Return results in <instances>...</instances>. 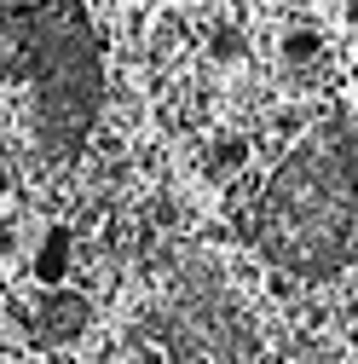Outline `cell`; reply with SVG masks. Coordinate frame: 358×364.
I'll return each instance as SVG.
<instances>
[{
	"label": "cell",
	"mask_w": 358,
	"mask_h": 364,
	"mask_svg": "<svg viewBox=\"0 0 358 364\" xmlns=\"http://www.w3.org/2000/svg\"><path fill=\"white\" fill-rule=\"evenodd\" d=\"M23 87L29 139L53 162L75 156L104 105L87 0H0V93Z\"/></svg>",
	"instance_id": "1"
},
{
	"label": "cell",
	"mask_w": 358,
	"mask_h": 364,
	"mask_svg": "<svg viewBox=\"0 0 358 364\" xmlns=\"http://www.w3.org/2000/svg\"><path fill=\"white\" fill-rule=\"evenodd\" d=\"M254 237L266 260L289 272H335L352 249V127L347 116L300 139L266 179L254 208Z\"/></svg>",
	"instance_id": "2"
},
{
	"label": "cell",
	"mask_w": 358,
	"mask_h": 364,
	"mask_svg": "<svg viewBox=\"0 0 358 364\" xmlns=\"http://www.w3.org/2000/svg\"><path fill=\"white\" fill-rule=\"evenodd\" d=\"M70 266H75V237H70V225H47L40 243H35V255H29V278H35L40 289H64Z\"/></svg>",
	"instance_id": "3"
},
{
	"label": "cell",
	"mask_w": 358,
	"mask_h": 364,
	"mask_svg": "<svg viewBox=\"0 0 358 364\" xmlns=\"http://www.w3.org/2000/svg\"><path fill=\"white\" fill-rule=\"evenodd\" d=\"M35 324H40V336H47V341H70V336L87 324V306L70 301L64 289H47V295H40V306H35Z\"/></svg>",
	"instance_id": "4"
},
{
	"label": "cell",
	"mask_w": 358,
	"mask_h": 364,
	"mask_svg": "<svg viewBox=\"0 0 358 364\" xmlns=\"http://www.w3.org/2000/svg\"><path fill=\"white\" fill-rule=\"evenodd\" d=\"M243 162H249V139H243V133H226V139L208 145V173L214 179H232Z\"/></svg>",
	"instance_id": "5"
},
{
	"label": "cell",
	"mask_w": 358,
	"mask_h": 364,
	"mask_svg": "<svg viewBox=\"0 0 358 364\" xmlns=\"http://www.w3.org/2000/svg\"><path fill=\"white\" fill-rule=\"evenodd\" d=\"M318 53H324V35H318V29H289V35H283V58H289V64H312Z\"/></svg>",
	"instance_id": "6"
},
{
	"label": "cell",
	"mask_w": 358,
	"mask_h": 364,
	"mask_svg": "<svg viewBox=\"0 0 358 364\" xmlns=\"http://www.w3.org/2000/svg\"><path fill=\"white\" fill-rule=\"evenodd\" d=\"M208 53H214V58H237V35H232V29H219V35L208 41Z\"/></svg>",
	"instance_id": "7"
},
{
	"label": "cell",
	"mask_w": 358,
	"mask_h": 364,
	"mask_svg": "<svg viewBox=\"0 0 358 364\" xmlns=\"http://www.w3.org/2000/svg\"><path fill=\"white\" fill-rule=\"evenodd\" d=\"M6 255H18V225L0 220V260H6Z\"/></svg>",
	"instance_id": "8"
},
{
	"label": "cell",
	"mask_w": 358,
	"mask_h": 364,
	"mask_svg": "<svg viewBox=\"0 0 358 364\" xmlns=\"http://www.w3.org/2000/svg\"><path fill=\"white\" fill-rule=\"evenodd\" d=\"M6 191H12V168L0 162V197H6Z\"/></svg>",
	"instance_id": "9"
},
{
	"label": "cell",
	"mask_w": 358,
	"mask_h": 364,
	"mask_svg": "<svg viewBox=\"0 0 358 364\" xmlns=\"http://www.w3.org/2000/svg\"><path fill=\"white\" fill-rule=\"evenodd\" d=\"M0 116H6V93H0Z\"/></svg>",
	"instance_id": "10"
}]
</instances>
